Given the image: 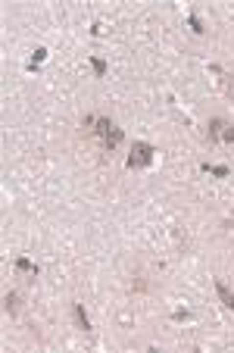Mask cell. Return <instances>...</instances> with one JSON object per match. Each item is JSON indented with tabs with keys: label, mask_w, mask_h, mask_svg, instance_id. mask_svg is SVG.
Returning a JSON list of instances; mask_svg holds the SVG:
<instances>
[{
	"label": "cell",
	"mask_w": 234,
	"mask_h": 353,
	"mask_svg": "<svg viewBox=\"0 0 234 353\" xmlns=\"http://www.w3.org/2000/svg\"><path fill=\"white\" fill-rule=\"evenodd\" d=\"M16 269H19V272H25V275H31V278L38 275V266L31 263V260H25V256H19V260H16Z\"/></svg>",
	"instance_id": "cell-7"
},
{
	"label": "cell",
	"mask_w": 234,
	"mask_h": 353,
	"mask_svg": "<svg viewBox=\"0 0 234 353\" xmlns=\"http://www.w3.org/2000/svg\"><path fill=\"white\" fill-rule=\"evenodd\" d=\"M222 125H225V119H210V128H206V135H210V141H219V135H222Z\"/></svg>",
	"instance_id": "cell-8"
},
{
	"label": "cell",
	"mask_w": 234,
	"mask_h": 353,
	"mask_svg": "<svg viewBox=\"0 0 234 353\" xmlns=\"http://www.w3.org/2000/svg\"><path fill=\"white\" fill-rule=\"evenodd\" d=\"M113 128H116V125H113V119H110V116H97V122H94V128H91V132H94L100 141H103V137L110 135Z\"/></svg>",
	"instance_id": "cell-2"
},
{
	"label": "cell",
	"mask_w": 234,
	"mask_h": 353,
	"mask_svg": "<svg viewBox=\"0 0 234 353\" xmlns=\"http://www.w3.org/2000/svg\"><path fill=\"white\" fill-rule=\"evenodd\" d=\"M200 169H203V172H210V175H215V178H228V175H231L228 166H210V163H203Z\"/></svg>",
	"instance_id": "cell-9"
},
{
	"label": "cell",
	"mask_w": 234,
	"mask_h": 353,
	"mask_svg": "<svg viewBox=\"0 0 234 353\" xmlns=\"http://www.w3.org/2000/svg\"><path fill=\"white\" fill-rule=\"evenodd\" d=\"M122 137H125V132H122V128H113V132L103 137V147H106V150H116V147L122 144Z\"/></svg>",
	"instance_id": "cell-5"
},
{
	"label": "cell",
	"mask_w": 234,
	"mask_h": 353,
	"mask_svg": "<svg viewBox=\"0 0 234 353\" xmlns=\"http://www.w3.org/2000/svg\"><path fill=\"white\" fill-rule=\"evenodd\" d=\"M91 69H94V75H97V79H103V75H106V59L91 56Z\"/></svg>",
	"instance_id": "cell-10"
},
{
	"label": "cell",
	"mask_w": 234,
	"mask_h": 353,
	"mask_svg": "<svg viewBox=\"0 0 234 353\" xmlns=\"http://www.w3.org/2000/svg\"><path fill=\"white\" fill-rule=\"evenodd\" d=\"M215 294H219L225 309H234V294H231V288L225 285V281H215Z\"/></svg>",
	"instance_id": "cell-3"
},
{
	"label": "cell",
	"mask_w": 234,
	"mask_h": 353,
	"mask_svg": "<svg viewBox=\"0 0 234 353\" xmlns=\"http://www.w3.org/2000/svg\"><path fill=\"white\" fill-rule=\"evenodd\" d=\"M41 59H47V47H35V56H31L28 69H38V63H41Z\"/></svg>",
	"instance_id": "cell-12"
},
{
	"label": "cell",
	"mask_w": 234,
	"mask_h": 353,
	"mask_svg": "<svg viewBox=\"0 0 234 353\" xmlns=\"http://www.w3.org/2000/svg\"><path fill=\"white\" fill-rule=\"evenodd\" d=\"M153 160H156V147H153V144L135 141V147H131V153H128V169H144Z\"/></svg>",
	"instance_id": "cell-1"
},
{
	"label": "cell",
	"mask_w": 234,
	"mask_h": 353,
	"mask_svg": "<svg viewBox=\"0 0 234 353\" xmlns=\"http://www.w3.org/2000/svg\"><path fill=\"white\" fill-rule=\"evenodd\" d=\"M187 25H190V28H194L197 34H203V31H206V28H203V22H200V16H197V13H190V16H187Z\"/></svg>",
	"instance_id": "cell-13"
},
{
	"label": "cell",
	"mask_w": 234,
	"mask_h": 353,
	"mask_svg": "<svg viewBox=\"0 0 234 353\" xmlns=\"http://www.w3.org/2000/svg\"><path fill=\"white\" fill-rule=\"evenodd\" d=\"M3 309L10 316L19 313V294H16V291H6V294H3Z\"/></svg>",
	"instance_id": "cell-6"
},
{
	"label": "cell",
	"mask_w": 234,
	"mask_h": 353,
	"mask_svg": "<svg viewBox=\"0 0 234 353\" xmlns=\"http://www.w3.org/2000/svg\"><path fill=\"white\" fill-rule=\"evenodd\" d=\"M172 319H175V322H187V319H190V313H187V309H175Z\"/></svg>",
	"instance_id": "cell-14"
},
{
	"label": "cell",
	"mask_w": 234,
	"mask_h": 353,
	"mask_svg": "<svg viewBox=\"0 0 234 353\" xmlns=\"http://www.w3.org/2000/svg\"><path fill=\"white\" fill-rule=\"evenodd\" d=\"M72 313H75V322H78V328H81V331H91V319H88L85 306H81V303H72Z\"/></svg>",
	"instance_id": "cell-4"
},
{
	"label": "cell",
	"mask_w": 234,
	"mask_h": 353,
	"mask_svg": "<svg viewBox=\"0 0 234 353\" xmlns=\"http://www.w3.org/2000/svg\"><path fill=\"white\" fill-rule=\"evenodd\" d=\"M219 141H225V144H234V125H228V122L222 125V135H219Z\"/></svg>",
	"instance_id": "cell-11"
}]
</instances>
